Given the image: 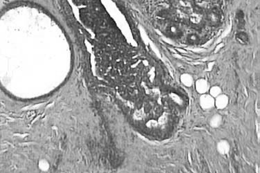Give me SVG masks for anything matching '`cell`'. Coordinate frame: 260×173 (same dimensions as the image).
<instances>
[{"label": "cell", "instance_id": "6da1fadb", "mask_svg": "<svg viewBox=\"0 0 260 173\" xmlns=\"http://www.w3.org/2000/svg\"><path fill=\"white\" fill-rule=\"evenodd\" d=\"M207 19L210 24L212 25L218 24L221 20V18L219 13L216 11H214V10L213 11H211L208 14Z\"/></svg>", "mask_w": 260, "mask_h": 173}, {"label": "cell", "instance_id": "7a4b0ae2", "mask_svg": "<svg viewBox=\"0 0 260 173\" xmlns=\"http://www.w3.org/2000/svg\"><path fill=\"white\" fill-rule=\"evenodd\" d=\"M236 38L241 44H247L248 42V36L244 32L238 33L236 35Z\"/></svg>", "mask_w": 260, "mask_h": 173}, {"label": "cell", "instance_id": "3957f363", "mask_svg": "<svg viewBox=\"0 0 260 173\" xmlns=\"http://www.w3.org/2000/svg\"><path fill=\"white\" fill-rule=\"evenodd\" d=\"M236 19H237V22L238 27H243L244 25V15L241 10H239L236 15Z\"/></svg>", "mask_w": 260, "mask_h": 173}, {"label": "cell", "instance_id": "277c9868", "mask_svg": "<svg viewBox=\"0 0 260 173\" xmlns=\"http://www.w3.org/2000/svg\"><path fill=\"white\" fill-rule=\"evenodd\" d=\"M187 40L189 41V42H190V43H191V44H195V43H197V42H199V36H198V35H196V34L191 33L188 35Z\"/></svg>", "mask_w": 260, "mask_h": 173}]
</instances>
